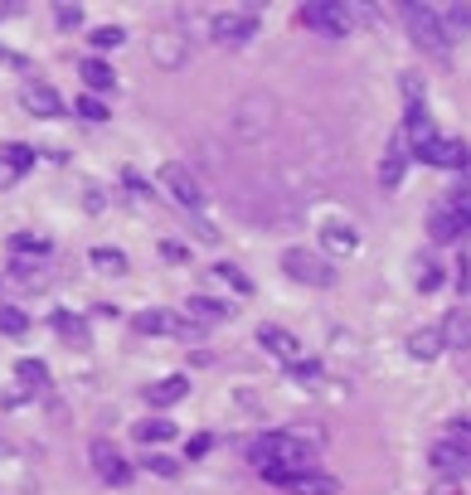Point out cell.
Masks as SVG:
<instances>
[{"mask_svg": "<svg viewBox=\"0 0 471 495\" xmlns=\"http://www.w3.org/2000/svg\"><path fill=\"white\" fill-rule=\"evenodd\" d=\"M147 471H151V476H161V481H171L180 466L171 462V456H161V452H156V456H147Z\"/></svg>", "mask_w": 471, "mask_h": 495, "instance_id": "d590c367", "label": "cell"}, {"mask_svg": "<svg viewBox=\"0 0 471 495\" xmlns=\"http://www.w3.org/2000/svg\"><path fill=\"white\" fill-rule=\"evenodd\" d=\"M88 40H93V49H98V54H102V49H117V44H122V40H127V34H122V30H117V25H98V30H93V34H88Z\"/></svg>", "mask_w": 471, "mask_h": 495, "instance_id": "d6a6232c", "label": "cell"}, {"mask_svg": "<svg viewBox=\"0 0 471 495\" xmlns=\"http://www.w3.org/2000/svg\"><path fill=\"white\" fill-rule=\"evenodd\" d=\"M432 471H438V476H447V481H467L471 476V452H462V446L457 442H438L432 446Z\"/></svg>", "mask_w": 471, "mask_h": 495, "instance_id": "7c38bea8", "label": "cell"}, {"mask_svg": "<svg viewBox=\"0 0 471 495\" xmlns=\"http://www.w3.org/2000/svg\"><path fill=\"white\" fill-rule=\"evenodd\" d=\"M102 204H107V199H102V190H83V209H88V214H98Z\"/></svg>", "mask_w": 471, "mask_h": 495, "instance_id": "60d3db41", "label": "cell"}, {"mask_svg": "<svg viewBox=\"0 0 471 495\" xmlns=\"http://www.w3.org/2000/svg\"><path fill=\"white\" fill-rule=\"evenodd\" d=\"M74 112H78V117H88V122H107V107L93 98V93H83V98L74 102Z\"/></svg>", "mask_w": 471, "mask_h": 495, "instance_id": "836d02e7", "label": "cell"}, {"mask_svg": "<svg viewBox=\"0 0 471 495\" xmlns=\"http://www.w3.org/2000/svg\"><path fill=\"white\" fill-rule=\"evenodd\" d=\"M321 243L331 248V252H355L360 248V234L350 224H325L321 228Z\"/></svg>", "mask_w": 471, "mask_h": 495, "instance_id": "603a6c76", "label": "cell"}, {"mask_svg": "<svg viewBox=\"0 0 471 495\" xmlns=\"http://www.w3.org/2000/svg\"><path fill=\"white\" fill-rule=\"evenodd\" d=\"M175 432H180V428H175L171 418H147V422H137V438L151 442V446H156V442H171Z\"/></svg>", "mask_w": 471, "mask_h": 495, "instance_id": "484cf974", "label": "cell"}, {"mask_svg": "<svg viewBox=\"0 0 471 495\" xmlns=\"http://www.w3.org/2000/svg\"><path fill=\"white\" fill-rule=\"evenodd\" d=\"M418 161L438 165V171H467V165H471V146H467V141H452V137H438L428 151H418Z\"/></svg>", "mask_w": 471, "mask_h": 495, "instance_id": "9c48e42d", "label": "cell"}, {"mask_svg": "<svg viewBox=\"0 0 471 495\" xmlns=\"http://www.w3.org/2000/svg\"><path fill=\"white\" fill-rule=\"evenodd\" d=\"M404 171H408V137L398 131V137L389 141V151H384V161H379V185L398 190L404 185Z\"/></svg>", "mask_w": 471, "mask_h": 495, "instance_id": "5bb4252c", "label": "cell"}, {"mask_svg": "<svg viewBox=\"0 0 471 495\" xmlns=\"http://www.w3.org/2000/svg\"><path fill=\"white\" fill-rule=\"evenodd\" d=\"M20 102H25L30 117H58V112H64L58 88H54V83H44V78H30L25 88H20Z\"/></svg>", "mask_w": 471, "mask_h": 495, "instance_id": "30bf717a", "label": "cell"}, {"mask_svg": "<svg viewBox=\"0 0 471 495\" xmlns=\"http://www.w3.org/2000/svg\"><path fill=\"white\" fill-rule=\"evenodd\" d=\"M442 349H447L442 325H428V331H413V335H408V355H413V359H438Z\"/></svg>", "mask_w": 471, "mask_h": 495, "instance_id": "ffe728a7", "label": "cell"}, {"mask_svg": "<svg viewBox=\"0 0 471 495\" xmlns=\"http://www.w3.org/2000/svg\"><path fill=\"white\" fill-rule=\"evenodd\" d=\"M131 331L137 335H175V331H190L180 311H165V306H151V311H137L131 316Z\"/></svg>", "mask_w": 471, "mask_h": 495, "instance_id": "8fae6325", "label": "cell"}, {"mask_svg": "<svg viewBox=\"0 0 471 495\" xmlns=\"http://www.w3.org/2000/svg\"><path fill=\"white\" fill-rule=\"evenodd\" d=\"M49 248H54L49 238L30 234V228H25V234H10V252H49Z\"/></svg>", "mask_w": 471, "mask_h": 495, "instance_id": "f1b7e54d", "label": "cell"}, {"mask_svg": "<svg viewBox=\"0 0 471 495\" xmlns=\"http://www.w3.org/2000/svg\"><path fill=\"white\" fill-rule=\"evenodd\" d=\"M185 311H190L195 321H228V316H234V311H228L224 301H214V296H190Z\"/></svg>", "mask_w": 471, "mask_h": 495, "instance_id": "d4e9b609", "label": "cell"}, {"mask_svg": "<svg viewBox=\"0 0 471 495\" xmlns=\"http://www.w3.org/2000/svg\"><path fill=\"white\" fill-rule=\"evenodd\" d=\"M209 34L224 49H238V44H248L253 34H258V15H248V10H224V15L209 20Z\"/></svg>", "mask_w": 471, "mask_h": 495, "instance_id": "52a82bcc", "label": "cell"}, {"mask_svg": "<svg viewBox=\"0 0 471 495\" xmlns=\"http://www.w3.org/2000/svg\"><path fill=\"white\" fill-rule=\"evenodd\" d=\"M30 331V316L20 306H10V301H0V335H25Z\"/></svg>", "mask_w": 471, "mask_h": 495, "instance_id": "83f0119b", "label": "cell"}, {"mask_svg": "<svg viewBox=\"0 0 471 495\" xmlns=\"http://www.w3.org/2000/svg\"><path fill=\"white\" fill-rule=\"evenodd\" d=\"M438 287H442V268L432 258H422L418 262V292H438Z\"/></svg>", "mask_w": 471, "mask_h": 495, "instance_id": "1f68e13d", "label": "cell"}, {"mask_svg": "<svg viewBox=\"0 0 471 495\" xmlns=\"http://www.w3.org/2000/svg\"><path fill=\"white\" fill-rule=\"evenodd\" d=\"M214 277H219V282H224V287H234V292H244V296L253 292V282H248V272H238V268H234V262H219V268H214Z\"/></svg>", "mask_w": 471, "mask_h": 495, "instance_id": "4dcf8cb0", "label": "cell"}, {"mask_svg": "<svg viewBox=\"0 0 471 495\" xmlns=\"http://www.w3.org/2000/svg\"><path fill=\"white\" fill-rule=\"evenodd\" d=\"M447 442H457V446H462V452H471V422H467V418L447 422Z\"/></svg>", "mask_w": 471, "mask_h": 495, "instance_id": "e575fe53", "label": "cell"}, {"mask_svg": "<svg viewBox=\"0 0 471 495\" xmlns=\"http://www.w3.org/2000/svg\"><path fill=\"white\" fill-rule=\"evenodd\" d=\"M88 262H93V272H107V277H122L127 272V252L122 248H93Z\"/></svg>", "mask_w": 471, "mask_h": 495, "instance_id": "cb8c5ba5", "label": "cell"}, {"mask_svg": "<svg viewBox=\"0 0 471 495\" xmlns=\"http://www.w3.org/2000/svg\"><path fill=\"white\" fill-rule=\"evenodd\" d=\"M161 190L180 204V209H190V214L204 209V185L195 180V171H190V165L165 161V165H161Z\"/></svg>", "mask_w": 471, "mask_h": 495, "instance_id": "5b68a950", "label": "cell"}, {"mask_svg": "<svg viewBox=\"0 0 471 495\" xmlns=\"http://www.w3.org/2000/svg\"><path fill=\"white\" fill-rule=\"evenodd\" d=\"M301 20L316 34H325V40H345L350 25H355L350 5H341V0H307V5H301Z\"/></svg>", "mask_w": 471, "mask_h": 495, "instance_id": "277c9868", "label": "cell"}, {"mask_svg": "<svg viewBox=\"0 0 471 495\" xmlns=\"http://www.w3.org/2000/svg\"><path fill=\"white\" fill-rule=\"evenodd\" d=\"M161 258H165V262H185V243H171V238H165V243H161Z\"/></svg>", "mask_w": 471, "mask_h": 495, "instance_id": "ab89813d", "label": "cell"}, {"mask_svg": "<svg viewBox=\"0 0 471 495\" xmlns=\"http://www.w3.org/2000/svg\"><path fill=\"white\" fill-rule=\"evenodd\" d=\"M447 209L457 214L462 234H471V190H452V195H447Z\"/></svg>", "mask_w": 471, "mask_h": 495, "instance_id": "f546056e", "label": "cell"}, {"mask_svg": "<svg viewBox=\"0 0 471 495\" xmlns=\"http://www.w3.org/2000/svg\"><path fill=\"white\" fill-rule=\"evenodd\" d=\"M78 78L88 83V93H107V88H117V74H112V68L102 64L98 54H88V58H83V64H78Z\"/></svg>", "mask_w": 471, "mask_h": 495, "instance_id": "d6986e66", "label": "cell"}, {"mask_svg": "<svg viewBox=\"0 0 471 495\" xmlns=\"http://www.w3.org/2000/svg\"><path fill=\"white\" fill-rule=\"evenodd\" d=\"M54 15H58V25H64V30H78L83 25V10L78 5H58Z\"/></svg>", "mask_w": 471, "mask_h": 495, "instance_id": "8d00e7d4", "label": "cell"}, {"mask_svg": "<svg viewBox=\"0 0 471 495\" xmlns=\"http://www.w3.org/2000/svg\"><path fill=\"white\" fill-rule=\"evenodd\" d=\"M209 446H214V442H209V432H200V438H190V446H185V452H190V456H204Z\"/></svg>", "mask_w": 471, "mask_h": 495, "instance_id": "b9f144b4", "label": "cell"}, {"mask_svg": "<svg viewBox=\"0 0 471 495\" xmlns=\"http://www.w3.org/2000/svg\"><path fill=\"white\" fill-rule=\"evenodd\" d=\"M262 481H272V486H282L292 495H335L341 491V481L325 476V471H277V466H268Z\"/></svg>", "mask_w": 471, "mask_h": 495, "instance_id": "8992f818", "label": "cell"}, {"mask_svg": "<svg viewBox=\"0 0 471 495\" xmlns=\"http://www.w3.org/2000/svg\"><path fill=\"white\" fill-rule=\"evenodd\" d=\"M49 321H54V331L64 335V340H74V345H83V340H88V325H83V316H74V311L54 306V311H49Z\"/></svg>", "mask_w": 471, "mask_h": 495, "instance_id": "7402d4cb", "label": "cell"}, {"mask_svg": "<svg viewBox=\"0 0 471 495\" xmlns=\"http://www.w3.org/2000/svg\"><path fill=\"white\" fill-rule=\"evenodd\" d=\"M282 272L301 287H335V268L311 248H287L282 252Z\"/></svg>", "mask_w": 471, "mask_h": 495, "instance_id": "3957f363", "label": "cell"}, {"mask_svg": "<svg viewBox=\"0 0 471 495\" xmlns=\"http://www.w3.org/2000/svg\"><path fill=\"white\" fill-rule=\"evenodd\" d=\"M442 340H447V349H471V306L447 311V321H442Z\"/></svg>", "mask_w": 471, "mask_h": 495, "instance_id": "e0dca14e", "label": "cell"}, {"mask_svg": "<svg viewBox=\"0 0 471 495\" xmlns=\"http://www.w3.org/2000/svg\"><path fill=\"white\" fill-rule=\"evenodd\" d=\"M122 185L131 190V195H151V185H147V180H141L137 171H131V165H127V171H122Z\"/></svg>", "mask_w": 471, "mask_h": 495, "instance_id": "f35d334b", "label": "cell"}, {"mask_svg": "<svg viewBox=\"0 0 471 495\" xmlns=\"http://www.w3.org/2000/svg\"><path fill=\"white\" fill-rule=\"evenodd\" d=\"M248 456L258 462V471H316V446L292 438V432H262V438L248 442Z\"/></svg>", "mask_w": 471, "mask_h": 495, "instance_id": "6da1fadb", "label": "cell"}, {"mask_svg": "<svg viewBox=\"0 0 471 495\" xmlns=\"http://www.w3.org/2000/svg\"><path fill=\"white\" fill-rule=\"evenodd\" d=\"M404 25H408V34H413V44L422 54H432V58L452 54V30H447L442 10L422 5V0H404Z\"/></svg>", "mask_w": 471, "mask_h": 495, "instance_id": "7a4b0ae2", "label": "cell"}, {"mask_svg": "<svg viewBox=\"0 0 471 495\" xmlns=\"http://www.w3.org/2000/svg\"><path fill=\"white\" fill-rule=\"evenodd\" d=\"M15 379L30 384V389H49V369L40 359H15Z\"/></svg>", "mask_w": 471, "mask_h": 495, "instance_id": "4316f807", "label": "cell"}, {"mask_svg": "<svg viewBox=\"0 0 471 495\" xmlns=\"http://www.w3.org/2000/svg\"><path fill=\"white\" fill-rule=\"evenodd\" d=\"M151 54H156V64H161V68H180V64H185V40H180V34H156Z\"/></svg>", "mask_w": 471, "mask_h": 495, "instance_id": "44dd1931", "label": "cell"}, {"mask_svg": "<svg viewBox=\"0 0 471 495\" xmlns=\"http://www.w3.org/2000/svg\"><path fill=\"white\" fill-rule=\"evenodd\" d=\"M34 161H40V155H34V146H25V141H5V146H0V185L20 180Z\"/></svg>", "mask_w": 471, "mask_h": 495, "instance_id": "9a60e30c", "label": "cell"}, {"mask_svg": "<svg viewBox=\"0 0 471 495\" xmlns=\"http://www.w3.org/2000/svg\"><path fill=\"white\" fill-rule=\"evenodd\" d=\"M10 10H20V5H5V0H0V20H5V15H10Z\"/></svg>", "mask_w": 471, "mask_h": 495, "instance_id": "7bdbcfd3", "label": "cell"}, {"mask_svg": "<svg viewBox=\"0 0 471 495\" xmlns=\"http://www.w3.org/2000/svg\"><path fill=\"white\" fill-rule=\"evenodd\" d=\"M404 98H408V107L422 102V78L418 74H404Z\"/></svg>", "mask_w": 471, "mask_h": 495, "instance_id": "74e56055", "label": "cell"}, {"mask_svg": "<svg viewBox=\"0 0 471 495\" xmlns=\"http://www.w3.org/2000/svg\"><path fill=\"white\" fill-rule=\"evenodd\" d=\"M428 234H432V243H457L462 238V224H457V214L447 209V199L442 204H432V214H428Z\"/></svg>", "mask_w": 471, "mask_h": 495, "instance_id": "ac0fdd59", "label": "cell"}, {"mask_svg": "<svg viewBox=\"0 0 471 495\" xmlns=\"http://www.w3.org/2000/svg\"><path fill=\"white\" fill-rule=\"evenodd\" d=\"M258 345L272 349V355L282 359V365H292V369L307 365V359H301V340H297V335H287L282 325H262V331H258Z\"/></svg>", "mask_w": 471, "mask_h": 495, "instance_id": "4fadbf2b", "label": "cell"}, {"mask_svg": "<svg viewBox=\"0 0 471 495\" xmlns=\"http://www.w3.org/2000/svg\"><path fill=\"white\" fill-rule=\"evenodd\" d=\"M88 462L93 471H98V481H107V486H131V466H127V456L117 452L107 438H98L88 446Z\"/></svg>", "mask_w": 471, "mask_h": 495, "instance_id": "ba28073f", "label": "cell"}, {"mask_svg": "<svg viewBox=\"0 0 471 495\" xmlns=\"http://www.w3.org/2000/svg\"><path fill=\"white\" fill-rule=\"evenodd\" d=\"M185 393H190V379H180V374H171V379H156V384L141 389V398H147L151 408H175Z\"/></svg>", "mask_w": 471, "mask_h": 495, "instance_id": "2e32d148", "label": "cell"}]
</instances>
